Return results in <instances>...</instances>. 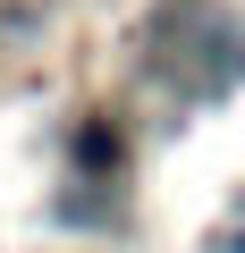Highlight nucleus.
<instances>
[{
  "instance_id": "1",
  "label": "nucleus",
  "mask_w": 245,
  "mask_h": 253,
  "mask_svg": "<svg viewBox=\"0 0 245 253\" xmlns=\"http://www.w3.org/2000/svg\"><path fill=\"white\" fill-rule=\"evenodd\" d=\"M228 253H245V236H237V245H228Z\"/></svg>"
}]
</instances>
